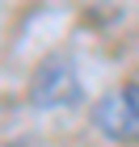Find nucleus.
Wrapping results in <instances>:
<instances>
[{"instance_id": "nucleus-2", "label": "nucleus", "mask_w": 139, "mask_h": 147, "mask_svg": "<svg viewBox=\"0 0 139 147\" xmlns=\"http://www.w3.org/2000/svg\"><path fill=\"white\" fill-rule=\"evenodd\" d=\"M93 126L110 143H139V80L105 92L93 105Z\"/></svg>"}, {"instance_id": "nucleus-1", "label": "nucleus", "mask_w": 139, "mask_h": 147, "mask_svg": "<svg viewBox=\"0 0 139 147\" xmlns=\"http://www.w3.org/2000/svg\"><path fill=\"white\" fill-rule=\"evenodd\" d=\"M80 101H84V80L76 71V63L63 55H51L30 80V105L42 113H55V109H72Z\"/></svg>"}]
</instances>
